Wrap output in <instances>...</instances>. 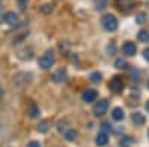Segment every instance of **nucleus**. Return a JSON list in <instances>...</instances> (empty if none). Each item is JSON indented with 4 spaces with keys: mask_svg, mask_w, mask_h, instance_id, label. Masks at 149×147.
I'll list each match as a JSON object with an SVG mask.
<instances>
[{
    "mask_svg": "<svg viewBox=\"0 0 149 147\" xmlns=\"http://www.w3.org/2000/svg\"><path fill=\"white\" fill-rule=\"evenodd\" d=\"M55 63V57H54V52L52 51H46L40 58H39V67H42L43 70L46 68H51Z\"/></svg>",
    "mask_w": 149,
    "mask_h": 147,
    "instance_id": "1",
    "label": "nucleus"
},
{
    "mask_svg": "<svg viewBox=\"0 0 149 147\" xmlns=\"http://www.w3.org/2000/svg\"><path fill=\"white\" fill-rule=\"evenodd\" d=\"M102 26L104 27L106 31H115L118 28V19H116L115 15L107 14L102 18Z\"/></svg>",
    "mask_w": 149,
    "mask_h": 147,
    "instance_id": "2",
    "label": "nucleus"
},
{
    "mask_svg": "<svg viewBox=\"0 0 149 147\" xmlns=\"http://www.w3.org/2000/svg\"><path fill=\"white\" fill-rule=\"evenodd\" d=\"M106 110H107V100H100L98 103H95L94 107H93V112H94L95 116H102V115H104V113H106Z\"/></svg>",
    "mask_w": 149,
    "mask_h": 147,
    "instance_id": "3",
    "label": "nucleus"
},
{
    "mask_svg": "<svg viewBox=\"0 0 149 147\" xmlns=\"http://www.w3.org/2000/svg\"><path fill=\"white\" fill-rule=\"evenodd\" d=\"M109 88L113 91V92H121L122 88H124V80H122V77H121V76H115L113 79L110 80Z\"/></svg>",
    "mask_w": 149,
    "mask_h": 147,
    "instance_id": "4",
    "label": "nucleus"
},
{
    "mask_svg": "<svg viewBox=\"0 0 149 147\" xmlns=\"http://www.w3.org/2000/svg\"><path fill=\"white\" fill-rule=\"evenodd\" d=\"M122 52L127 57H133V55H136V52H137V48H136V45L133 42H125L122 45Z\"/></svg>",
    "mask_w": 149,
    "mask_h": 147,
    "instance_id": "5",
    "label": "nucleus"
},
{
    "mask_svg": "<svg viewBox=\"0 0 149 147\" xmlns=\"http://www.w3.org/2000/svg\"><path fill=\"white\" fill-rule=\"evenodd\" d=\"M134 3H136V0H115V5L119 10H128L133 8Z\"/></svg>",
    "mask_w": 149,
    "mask_h": 147,
    "instance_id": "6",
    "label": "nucleus"
},
{
    "mask_svg": "<svg viewBox=\"0 0 149 147\" xmlns=\"http://www.w3.org/2000/svg\"><path fill=\"white\" fill-rule=\"evenodd\" d=\"M95 98H97V91H94V89H86L82 94V100L85 103H93Z\"/></svg>",
    "mask_w": 149,
    "mask_h": 147,
    "instance_id": "7",
    "label": "nucleus"
},
{
    "mask_svg": "<svg viewBox=\"0 0 149 147\" xmlns=\"http://www.w3.org/2000/svg\"><path fill=\"white\" fill-rule=\"evenodd\" d=\"M66 77H67V73H66V70H58L57 73H54V76H52V79H54V82H57V83H61V82H64L66 80Z\"/></svg>",
    "mask_w": 149,
    "mask_h": 147,
    "instance_id": "8",
    "label": "nucleus"
},
{
    "mask_svg": "<svg viewBox=\"0 0 149 147\" xmlns=\"http://www.w3.org/2000/svg\"><path fill=\"white\" fill-rule=\"evenodd\" d=\"M107 141H109V138H107V134H106V132L98 134L97 138H95V144H97V146H100V147H102V146H106Z\"/></svg>",
    "mask_w": 149,
    "mask_h": 147,
    "instance_id": "9",
    "label": "nucleus"
},
{
    "mask_svg": "<svg viewBox=\"0 0 149 147\" xmlns=\"http://www.w3.org/2000/svg\"><path fill=\"white\" fill-rule=\"evenodd\" d=\"M5 21L9 24V26H15V24L18 22V17L14 14V12H8V14L5 15Z\"/></svg>",
    "mask_w": 149,
    "mask_h": 147,
    "instance_id": "10",
    "label": "nucleus"
},
{
    "mask_svg": "<svg viewBox=\"0 0 149 147\" xmlns=\"http://www.w3.org/2000/svg\"><path fill=\"white\" fill-rule=\"evenodd\" d=\"M112 117L115 120H122L124 119V110L121 107H115L113 112H112Z\"/></svg>",
    "mask_w": 149,
    "mask_h": 147,
    "instance_id": "11",
    "label": "nucleus"
},
{
    "mask_svg": "<svg viewBox=\"0 0 149 147\" xmlns=\"http://www.w3.org/2000/svg\"><path fill=\"white\" fill-rule=\"evenodd\" d=\"M133 122H134L136 125H145L146 119H145V116L142 113H134L133 115Z\"/></svg>",
    "mask_w": 149,
    "mask_h": 147,
    "instance_id": "12",
    "label": "nucleus"
},
{
    "mask_svg": "<svg viewBox=\"0 0 149 147\" xmlns=\"http://www.w3.org/2000/svg\"><path fill=\"white\" fill-rule=\"evenodd\" d=\"M94 5L97 10H104L107 8V0H94Z\"/></svg>",
    "mask_w": 149,
    "mask_h": 147,
    "instance_id": "13",
    "label": "nucleus"
},
{
    "mask_svg": "<svg viewBox=\"0 0 149 147\" xmlns=\"http://www.w3.org/2000/svg\"><path fill=\"white\" fill-rule=\"evenodd\" d=\"M76 135H78V132L74 131V129H67V131L64 132V137H66L69 141H73L74 138H76Z\"/></svg>",
    "mask_w": 149,
    "mask_h": 147,
    "instance_id": "14",
    "label": "nucleus"
},
{
    "mask_svg": "<svg viewBox=\"0 0 149 147\" xmlns=\"http://www.w3.org/2000/svg\"><path fill=\"white\" fill-rule=\"evenodd\" d=\"M137 37H139V40L140 42H149V31H146V30H142V31H139V36H137Z\"/></svg>",
    "mask_w": 149,
    "mask_h": 147,
    "instance_id": "15",
    "label": "nucleus"
},
{
    "mask_svg": "<svg viewBox=\"0 0 149 147\" xmlns=\"http://www.w3.org/2000/svg\"><path fill=\"white\" fill-rule=\"evenodd\" d=\"M37 129H39V132H46L49 129V122L48 120H43L39 124V126H37Z\"/></svg>",
    "mask_w": 149,
    "mask_h": 147,
    "instance_id": "16",
    "label": "nucleus"
},
{
    "mask_svg": "<svg viewBox=\"0 0 149 147\" xmlns=\"http://www.w3.org/2000/svg\"><path fill=\"white\" fill-rule=\"evenodd\" d=\"M90 79H91V82H94V83H98V82L102 80V75H100L98 71H94L93 75L90 76Z\"/></svg>",
    "mask_w": 149,
    "mask_h": 147,
    "instance_id": "17",
    "label": "nucleus"
},
{
    "mask_svg": "<svg viewBox=\"0 0 149 147\" xmlns=\"http://www.w3.org/2000/svg\"><path fill=\"white\" fill-rule=\"evenodd\" d=\"M115 67H116V68H125V67H127V61L122 59V58L116 59V61H115Z\"/></svg>",
    "mask_w": 149,
    "mask_h": 147,
    "instance_id": "18",
    "label": "nucleus"
},
{
    "mask_svg": "<svg viewBox=\"0 0 149 147\" xmlns=\"http://www.w3.org/2000/svg\"><path fill=\"white\" fill-rule=\"evenodd\" d=\"M136 19H137V24H145L148 17H146V14H139L137 17H136Z\"/></svg>",
    "mask_w": 149,
    "mask_h": 147,
    "instance_id": "19",
    "label": "nucleus"
},
{
    "mask_svg": "<svg viewBox=\"0 0 149 147\" xmlns=\"http://www.w3.org/2000/svg\"><path fill=\"white\" fill-rule=\"evenodd\" d=\"M51 10H52V5H43L42 6V12H43V14H49Z\"/></svg>",
    "mask_w": 149,
    "mask_h": 147,
    "instance_id": "20",
    "label": "nucleus"
},
{
    "mask_svg": "<svg viewBox=\"0 0 149 147\" xmlns=\"http://www.w3.org/2000/svg\"><path fill=\"white\" fill-rule=\"evenodd\" d=\"M130 143H131V138H130V137H125V138L121 141V146H122V147H128Z\"/></svg>",
    "mask_w": 149,
    "mask_h": 147,
    "instance_id": "21",
    "label": "nucleus"
},
{
    "mask_svg": "<svg viewBox=\"0 0 149 147\" xmlns=\"http://www.w3.org/2000/svg\"><path fill=\"white\" fill-rule=\"evenodd\" d=\"M102 129H103L104 132L110 131V124H109V122H103V124H102Z\"/></svg>",
    "mask_w": 149,
    "mask_h": 147,
    "instance_id": "22",
    "label": "nucleus"
},
{
    "mask_svg": "<svg viewBox=\"0 0 149 147\" xmlns=\"http://www.w3.org/2000/svg\"><path fill=\"white\" fill-rule=\"evenodd\" d=\"M106 51H107V54H115L116 48H115V45H109V46L106 48Z\"/></svg>",
    "mask_w": 149,
    "mask_h": 147,
    "instance_id": "23",
    "label": "nucleus"
},
{
    "mask_svg": "<svg viewBox=\"0 0 149 147\" xmlns=\"http://www.w3.org/2000/svg\"><path fill=\"white\" fill-rule=\"evenodd\" d=\"M18 3H19V8H21V10H26V6H27V0H18Z\"/></svg>",
    "mask_w": 149,
    "mask_h": 147,
    "instance_id": "24",
    "label": "nucleus"
},
{
    "mask_svg": "<svg viewBox=\"0 0 149 147\" xmlns=\"http://www.w3.org/2000/svg\"><path fill=\"white\" fill-rule=\"evenodd\" d=\"M37 115H39V110H37L36 107H33V110H31V115H30V116H31V117H36Z\"/></svg>",
    "mask_w": 149,
    "mask_h": 147,
    "instance_id": "25",
    "label": "nucleus"
},
{
    "mask_svg": "<svg viewBox=\"0 0 149 147\" xmlns=\"http://www.w3.org/2000/svg\"><path fill=\"white\" fill-rule=\"evenodd\" d=\"M143 58H145L146 61H149V48L143 51Z\"/></svg>",
    "mask_w": 149,
    "mask_h": 147,
    "instance_id": "26",
    "label": "nucleus"
},
{
    "mask_svg": "<svg viewBox=\"0 0 149 147\" xmlns=\"http://www.w3.org/2000/svg\"><path fill=\"white\" fill-rule=\"evenodd\" d=\"M27 147H40V144L37 143V141H31V143H29Z\"/></svg>",
    "mask_w": 149,
    "mask_h": 147,
    "instance_id": "27",
    "label": "nucleus"
},
{
    "mask_svg": "<svg viewBox=\"0 0 149 147\" xmlns=\"http://www.w3.org/2000/svg\"><path fill=\"white\" fill-rule=\"evenodd\" d=\"M2 98H3V91L0 89V101H2Z\"/></svg>",
    "mask_w": 149,
    "mask_h": 147,
    "instance_id": "28",
    "label": "nucleus"
},
{
    "mask_svg": "<svg viewBox=\"0 0 149 147\" xmlns=\"http://www.w3.org/2000/svg\"><path fill=\"white\" fill-rule=\"evenodd\" d=\"M146 112H149V101L146 103Z\"/></svg>",
    "mask_w": 149,
    "mask_h": 147,
    "instance_id": "29",
    "label": "nucleus"
},
{
    "mask_svg": "<svg viewBox=\"0 0 149 147\" xmlns=\"http://www.w3.org/2000/svg\"><path fill=\"white\" fill-rule=\"evenodd\" d=\"M148 88H149V80H148Z\"/></svg>",
    "mask_w": 149,
    "mask_h": 147,
    "instance_id": "30",
    "label": "nucleus"
}]
</instances>
